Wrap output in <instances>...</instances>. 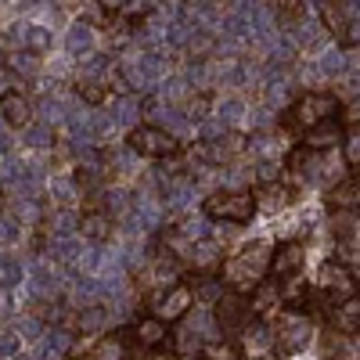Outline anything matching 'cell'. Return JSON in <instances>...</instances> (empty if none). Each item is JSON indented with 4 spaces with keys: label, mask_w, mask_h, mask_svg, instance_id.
I'll return each instance as SVG.
<instances>
[{
    "label": "cell",
    "mask_w": 360,
    "mask_h": 360,
    "mask_svg": "<svg viewBox=\"0 0 360 360\" xmlns=\"http://www.w3.org/2000/svg\"><path fill=\"white\" fill-rule=\"evenodd\" d=\"M270 263H274V249L266 242H252L242 252H234L231 259H224V285L231 292L252 295L270 278Z\"/></svg>",
    "instance_id": "1"
},
{
    "label": "cell",
    "mask_w": 360,
    "mask_h": 360,
    "mask_svg": "<svg viewBox=\"0 0 360 360\" xmlns=\"http://www.w3.org/2000/svg\"><path fill=\"white\" fill-rule=\"evenodd\" d=\"M274 349L278 353H303L310 342H314V321H310V314H292V310H281V317H278V328L274 332Z\"/></svg>",
    "instance_id": "6"
},
{
    "label": "cell",
    "mask_w": 360,
    "mask_h": 360,
    "mask_svg": "<svg viewBox=\"0 0 360 360\" xmlns=\"http://www.w3.org/2000/svg\"><path fill=\"white\" fill-rule=\"evenodd\" d=\"M303 15H307V4H303V0H281V4H278V18H281L285 25L303 22Z\"/></svg>",
    "instance_id": "18"
},
{
    "label": "cell",
    "mask_w": 360,
    "mask_h": 360,
    "mask_svg": "<svg viewBox=\"0 0 360 360\" xmlns=\"http://www.w3.org/2000/svg\"><path fill=\"white\" fill-rule=\"evenodd\" d=\"M0 115H4V123L22 130L33 123V101H29V94H22V90H8V94H0Z\"/></svg>",
    "instance_id": "11"
},
{
    "label": "cell",
    "mask_w": 360,
    "mask_h": 360,
    "mask_svg": "<svg viewBox=\"0 0 360 360\" xmlns=\"http://www.w3.org/2000/svg\"><path fill=\"white\" fill-rule=\"evenodd\" d=\"M317 4H324V0H317Z\"/></svg>",
    "instance_id": "22"
},
{
    "label": "cell",
    "mask_w": 360,
    "mask_h": 360,
    "mask_svg": "<svg viewBox=\"0 0 360 360\" xmlns=\"http://www.w3.org/2000/svg\"><path fill=\"white\" fill-rule=\"evenodd\" d=\"M202 213L217 224H234V227H245L256 213H259V202L252 191H213L205 202H202Z\"/></svg>",
    "instance_id": "3"
},
{
    "label": "cell",
    "mask_w": 360,
    "mask_h": 360,
    "mask_svg": "<svg viewBox=\"0 0 360 360\" xmlns=\"http://www.w3.org/2000/svg\"><path fill=\"white\" fill-rule=\"evenodd\" d=\"M191 303H195V288H191L188 281H176V285L162 288V295L155 299V310H152V314H155L159 321H166V324H176V321L188 317Z\"/></svg>",
    "instance_id": "8"
},
{
    "label": "cell",
    "mask_w": 360,
    "mask_h": 360,
    "mask_svg": "<svg viewBox=\"0 0 360 360\" xmlns=\"http://www.w3.org/2000/svg\"><path fill=\"white\" fill-rule=\"evenodd\" d=\"M342 162L360 169V123H349L346 127V137H342Z\"/></svg>",
    "instance_id": "17"
},
{
    "label": "cell",
    "mask_w": 360,
    "mask_h": 360,
    "mask_svg": "<svg viewBox=\"0 0 360 360\" xmlns=\"http://www.w3.org/2000/svg\"><path fill=\"white\" fill-rule=\"evenodd\" d=\"M307 263V252L299 242H285L274 249V263H270V281H278V285H288L299 278V270H303Z\"/></svg>",
    "instance_id": "9"
},
{
    "label": "cell",
    "mask_w": 360,
    "mask_h": 360,
    "mask_svg": "<svg viewBox=\"0 0 360 360\" xmlns=\"http://www.w3.org/2000/svg\"><path fill=\"white\" fill-rule=\"evenodd\" d=\"M94 4H98L105 15H123V11L134 4V0H94Z\"/></svg>",
    "instance_id": "20"
},
{
    "label": "cell",
    "mask_w": 360,
    "mask_h": 360,
    "mask_svg": "<svg viewBox=\"0 0 360 360\" xmlns=\"http://www.w3.org/2000/svg\"><path fill=\"white\" fill-rule=\"evenodd\" d=\"M332 328L335 332H346V335H360V295H349L335 307L332 314Z\"/></svg>",
    "instance_id": "13"
},
{
    "label": "cell",
    "mask_w": 360,
    "mask_h": 360,
    "mask_svg": "<svg viewBox=\"0 0 360 360\" xmlns=\"http://www.w3.org/2000/svg\"><path fill=\"white\" fill-rule=\"evenodd\" d=\"M342 137H346V123L342 119H328V123L307 130L299 144L310 148V152H317V155H328V152H335V148H342Z\"/></svg>",
    "instance_id": "10"
},
{
    "label": "cell",
    "mask_w": 360,
    "mask_h": 360,
    "mask_svg": "<svg viewBox=\"0 0 360 360\" xmlns=\"http://www.w3.org/2000/svg\"><path fill=\"white\" fill-rule=\"evenodd\" d=\"M51 51V33H47V29H29V54H33V58H40V54H47Z\"/></svg>",
    "instance_id": "19"
},
{
    "label": "cell",
    "mask_w": 360,
    "mask_h": 360,
    "mask_svg": "<svg viewBox=\"0 0 360 360\" xmlns=\"http://www.w3.org/2000/svg\"><path fill=\"white\" fill-rule=\"evenodd\" d=\"M127 148H130V152H137V155H144V159H162V162L184 152V148H180V141H176L169 130L152 127V123L134 127V130L127 134Z\"/></svg>",
    "instance_id": "4"
},
{
    "label": "cell",
    "mask_w": 360,
    "mask_h": 360,
    "mask_svg": "<svg viewBox=\"0 0 360 360\" xmlns=\"http://www.w3.org/2000/svg\"><path fill=\"white\" fill-rule=\"evenodd\" d=\"M79 234L90 238V242H105V238L112 234V217L105 213V209H90V213L79 217Z\"/></svg>",
    "instance_id": "14"
},
{
    "label": "cell",
    "mask_w": 360,
    "mask_h": 360,
    "mask_svg": "<svg viewBox=\"0 0 360 360\" xmlns=\"http://www.w3.org/2000/svg\"><path fill=\"white\" fill-rule=\"evenodd\" d=\"M353 288H356V274L349 270V263H342V259H328V263H321V270H317V292H324V295H332V299H349L353 295Z\"/></svg>",
    "instance_id": "7"
},
{
    "label": "cell",
    "mask_w": 360,
    "mask_h": 360,
    "mask_svg": "<svg viewBox=\"0 0 360 360\" xmlns=\"http://www.w3.org/2000/svg\"><path fill=\"white\" fill-rule=\"evenodd\" d=\"M134 335H137V346L141 349H166L169 346V324L159 321L155 314H144L134 324Z\"/></svg>",
    "instance_id": "12"
},
{
    "label": "cell",
    "mask_w": 360,
    "mask_h": 360,
    "mask_svg": "<svg viewBox=\"0 0 360 360\" xmlns=\"http://www.w3.org/2000/svg\"><path fill=\"white\" fill-rule=\"evenodd\" d=\"M339 98L335 94H324V90H310V94L295 98L285 115H281V127L285 130H295V134H307L321 123H328V119H339Z\"/></svg>",
    "instance_id": "2"
},
{
    "label": "cell",
    "mask_w": 360,
    "mask_h": 360,
    "mask_svg": "<svg viewBox=\"0 0 360 360\" xmlns=\"http://www.w3.org/2000/svg\"><path fill=\"white\" fill-rule=\"evenodd\" d=\"M245 356V346L242 342H234V339H209L202 346V360H242Z\"/></svg>",
    "instance_id": "15"
},
{
    "label": "cell",
    "mask_w": 360,
    "mask_h": 360,
    "mask_svg": "<svg viewBox=\"0 0 360 360\" xmlns=\"http://www.w3.org/2000/svg\"><path fill=\"white\" fill-rule=\"evenodd\" d=\"M137 360H169V356H166L162 349H144V353H141Z\"/></svg>",
    "instance_id": "21"
},
{
    "label": "cell",
    "mask_w": 360,
    "mask_h": 360,
    "mask_svg": "<svg viewBox=\"0 0 360 360\" xmlns=\"http://www.w3.org/2000/svg\"><path fill=\"white\" fill-rule=\"evenodd\" d=\"M76 94H79V101H86L90 108H101V105L108 101V86H105L101 79H79V83H76Z\"/></svg>",
    "instance_id": "16"
},
{
    "label": "cell",
    "mask_w": 360,
    "mask_h": 360,
    "mask_svg": "<svg viewBox=\"0 0 360 360\" xmlns=\"http://www.w3.org/2000/svg\"><path fill=\"white\" fill-rule=\"evenodd\" d=\"M213 321L224 335H242L245 328L256 321V310H252V295L245 292H224V299L213 307Z\"/></svg>",
    "instance_id": "5"
}]
</instances>
